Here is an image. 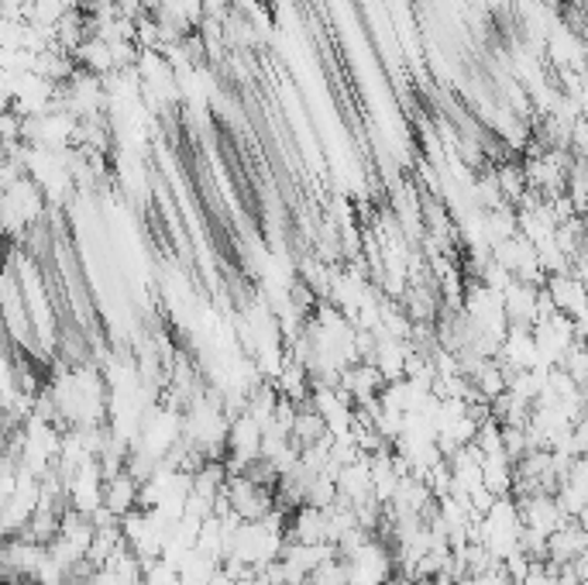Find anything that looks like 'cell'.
<instances>
[{
  "instance_id": "9",
  "label": "cell",
  "mask_w": 588,
  "mask_h": 585,
  "mask_svg": "<svg viewBox=\"0 0 588 585\" xmlns=\"http://www.w3.org/2000/svg\"><path fill=\"white\" fill-rule=\"evenodd\" d=\"M585 551H588V530L578 520H568L561 530H554L551 541H548L551 565H575Z\"/></svg>"
},
{
  "instance_id": "13",
  "label": "cell",
  "mask_w": 588,
  "mask_h": 585,
  "mask_svg": "<svg viewBox=\"0 0 588 585\" xmlns=\"http://www.w3.org/2000/svg\"><path fill=\"white\" fill-rule=\"evenodd\" d=\"M307 585H348V561L338 554L331 561H324L317 572H310Z\"/></svg>"
},
{
  "instance_id": "8",
  "label": "cell",
  "mask_w": 588,
  "mask_h": 585,
  "mask_svg": "<svg viewBox=\"0 0 588 585\" xmlns=\"http://www.w3.org/2000/svg\"><path fill=\"white\" fill-rule=\"evenodd\" d=\"M540 293H544V286H533V283H520V279H513V283L503 290V303H506L509 324L533 327L540 320Z\"/></svg>"
},
{
  "instance_id": "10",
  "label": "cell",
  "mask_w": 588,
  "mask_h": 585,
  "mask_svg": "<svg viewBox=\"0 0 588 585\" xmlns=\"http://www.w3.org/2000/svg\"><path fill=\"white\" fill-rule=\"evenodd\" d=\"M104 506L114 513V517H128V513H134L141 506V482L131 479L128 472L107 479V489H104Z\"/></svg>"
},
{
  "instance_id": "4",
  "label": "cell",
  "mask_w": 588,
  "mask_h": 585,
  "mask_svg": "<svg viewBox=\"0 0 588 585\" xmlns=\"http://www.w3.org/2000/svg\"><path fill=\"white\" fill-rule=\"evenodd\" d=\"M286 541H299V545H334L331 534V513L320 506H299L290 513L286 524Z\"/></svg>"
},
{
  "instance_id": "2",
  "label": "cell",
  "mask_w": 588,
  "mask_h": 585,
  "mask_svg": "<svg viewBox=\"0 0 588 585\" xmlns=\"http://www.w3.org/2000/svg\"><path fill=\"white\" fill-rule=\"evenodd\" d=\"M533 338H537V351H540V365L557 368L564 362V355L572 351V344L578 341V331H575V320H568L564 314H554L551 320H540L533 327Z\"/></svg>"
},
{
  "instance_id": "7",
  "label": "cell",
  "mask_w": 588,
  "mask_h": 585,
  "mask_svg": "<svg viewBox=\"0 0 588 585\" xmlns=\"http://www.w3.org/2000/svg\"><path fill=\"white\" fill-rule=\"evenodd\" d=\"M45 554H49V548L32 541V537H25V534L8 537V545H4V575L8 578H35Z\"/></svg>"
},
{
  "instance_id": "6",
  "label": "cell",
  "mask_w": 588,
  "mask_h": 585,
  "mask_svg": "<svg viewBox=\"0 0 588 585\" xmlns=\"http://www.w3.org/2000/svg\"><path fill=\"white\" fill-rule=\"evenodd\" d=\"M516 503H520L524 527L544 534V537H551L554 530H561L564 524H568V513L561 510L554 493H533V496H524V500H516Z\"/></svg>"
},
{
  "instance_id": "11",
  "label": "cell",
  "mask_w": 588,
  "mask_h": 585,
  "mask_svg": "<svg viewBox=\"0 0 588 585\" xmlns=\"http://www.w3.org/2000/svg\"><path fill=\"white\" fill-rule=\"evenodd\" d=\"M324 437H331L327 420L314 410V403H299L296 424H293V444L303 452V448H310V444H320Z\"/></svg>"
},
{
  "instance_id": "3",
  "label": "cell",
  "mask_w": 588,
  "mask_h": 585,
  "mask_svg": "<svg viewBox=\"0 0 588 585\" xmlns=\"http://www.w3.org/2000/svg\"><path fill=\"white\" fill-rule=\"evenodd\" d=\"M544 290L551 293L557 314H564L575 324H588V286L575 272H557V276H548Z\"/></svg>"
},
{
  "instance_id": "12",
  "label": "cell",
  "mask_w": 588,
  "mask_h": 585,
  "mask_svg": "<svg viewBox=\"0 0 588 585\" xmlns=\"http://www.w3.org/2000/svg\"><path fill=\"white\" fill-rule=\"evenodd\" d=\"M557 368L568 372V376H572L578 386H588V341H575L572 351L564 355V362H561Z\"/></svg>"
},
{
  "instance_id": "1",
  "label": "cell",
  "mask_w": 588,
  "mask_h": 585,
  "mask_svg": "<svg viewBox=\"0 0 588 585\" xmlns=\"http://www.w3.org/2000/svg\"><path fill=\"white\" fill-rule=\"evenodd\" d=\"M224 500H227V506L238 513L242 520H266V517H272V513L279 510L275 489L258 485L248 476H227Z\"/></svg>"
},
{
  "instance_id": "5",
  "label": "cell",
  "mask_w": 588,
  "mask_h": 585,
  "mask_svg": "<svg viewBox=\"0 0 588 585\" xmlns=\"http://www.w3.org/2000/svg\"><path fill=\"white\" fill-rule=\"evenodd\" d=\"M499 362L506 365V372H527L540 365V351H537V338H533V327L527 324H509V331L503 338L499 348Z\"/></svg>"
}]
</instances>
